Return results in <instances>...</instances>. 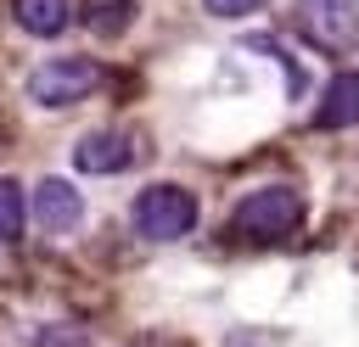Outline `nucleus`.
<instances>
[{
	"mask_svg": "<svg viewBox=\"0 0 359 347\" xmlns=\"http://www.w3.org/2000/svg\"><path fill=\"white\" fill-rule=\"evenodd\" d=\"M297 224H303V196H297L292 185H264V190L241 196L236 213H230V229H236L241 241H252V246H275V241H286Z\"/></svg>",
	"mask_w": 359,
	"mask_h": 347,
	"instance_id": "f257e3e1",
	"label": "nucleus"
},
{
	"mask_svg": "<svg viewBox=\"0 0 359 347\" xmlns=\"http://www.w3.org/2000/svg\"><path fill=\"white\" fill-rule=\"evenodd\" d=\"M196 224V196L180 185H146L135 196V229L146 241H180Z\"/></svg>",
	"mask_w": 359,
	"mask_h": 347,
	"instance_id": "f03ea898",
	"label": "nucleus"
},
{
	"mask_svg": "<svg viewBox=\"0 0 359 347\" xmlns=\"http://www.w3.org/2000/svg\"><path fill=\"white\" fill-rule=\"evenodd\" d=\"M95 84H101V67H95L90 56H56V62H45V67L28 73V95H34L39 106H73V101H84Z\"/></svg>",
	"mask_w": 359,
	"mask_h": 347,
	"instance_id": "7ed1b4c3",
	"label": "nucleus"
},
{
	"mask_svg": "<svg viewBox=\"0 0 359 347\" xmlns=\"http://www.w3.org/2000/svg\"><path fill=\"white\" fill-rule=\"evenodd\" d=\"M297 28L320 50H348L359 39V0H297Z\"/></svg>",
	"mask_w": 359,
	"mask_h": 347,
	"instance_id": "20e7f679",
	"label": "nucleus"
},
{
	"mask_svg": "<svg viewBox=\"0 0 359 347\" xmlns=\"http://www.w3.org/2000/svg\"><path fill=\"white\" fill-rule=\"evenodd\" d=\"M79 218H84L79 190L67 179H39V190H34V224L45 235H67V229H79Z\"/></svg>",
	"mask_w": 359,
	"mask_h": 347,
	"instance_id": "39448f33",
	"label": "nucleus"
},
{
	"mask_svg": "<svg viewBox=\"0 0 359 347\" xmlns=\"http://www.w3.org/2000/svg\"><path fill=\"white\" fill-rule=\"evenodd\" d=\"M73 162H79V174H118V168L135 162V140L118 134V129H95L73 146Z\"/></svg>",
	"mask_w": 359,
	"mask_h": 347,
	"instance_id": "423d86ee",
	"label": "nucleus"
},
{
	"mask_svg": "<svg viewBox=\"0 0 359 347\" xmlns=\"http://www.w3.org/2000/svg\"><path fill=\"white\" fill-rule=\"evenodd\" d=\"M314 123H320V129H353V123H359V67H348V73H337V78L325 84Z\"/></svg>",
	"mask_w": 359,
	"mask_h": 347,
	"instance_id": "0eeeda50",
	"label": "nucleus"
},
{
	"mask_svg": "<svg viewBox=\"0 0 359 347\" xmlns=\"http://www.w3.org/2000/svg\"><path fill=\"white\" fill-rule=\"evenodd\" d=\"M11 17H17L22 34L56 39V34H67V22H73V0H11Z\"/></svg>",
	"mask_w": 359,
	"mask_h": 347,
	"instance_id": "6e6552de",
	"label": "nucleus"
},
{
	"mask_svg": "<svg viewBox=\"0 0 359 347\" xmlns=\"http://www.w3.org/2000/svg\"><path fill=\"white\" fill-rule=\"evenodd\" d=\"M135 17V0H84V22L95 34H123Z\"/></svg>",
	"mask_w": 359,
	"mask_h": 347,
	"instance_id": "1a4fd4ad",
	"label": "nucleus"
},
{
	"mask_svg": "<svg viewBox=\"0 0 359 347\" xmlns=\"http://www.w3.org/2000/svg\"><path fill=\"white\" fill-rule=\"evenodd\" d=\"M22 218H28L22 185H17V179H0V241H17V235H22Z\"/></svg>",
	"mask_w": 359,
	"mask_h": 347,
	"instance_id": "9d476101",
	"label": "nucleus"
},
{
	"mask_svg": "<svg viewBox=\"0 0 359 347\" xmlns=\"http://www.w3.org/2000/svg\"><path fill=\"white\" fill-rule=\"evenodd\" d=\"M202 6H208L213 17H252L264 0H202Z\"/></svg>",
	"mask_w": 359,
	"mask_h": 347,
	"instance_id": "9b49d317",
	"label": "nucleus"
},
{
	"mask_svg": "<svg viewBox=\"0 0 359 347\" xmlns=\"http://www.w3.org/2000/svg\"><path fill=\"white\" fill-rule=\"evenodd\" d=\"M39 347H84V336L79 330H50V336H39Z\"/></svg>",
	"mask_w": 359,
	"mask_h": 347,
	"instance_id": "f8f14e48",
	"label": "nucleus"
}]
</instances>
